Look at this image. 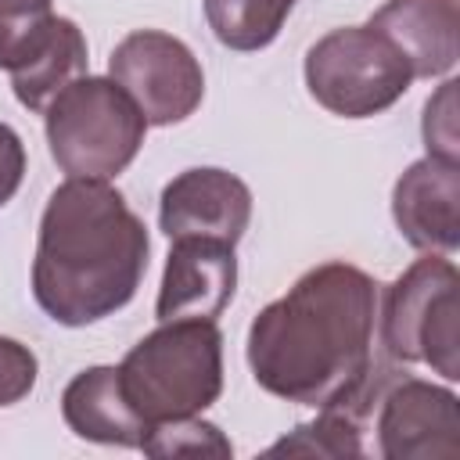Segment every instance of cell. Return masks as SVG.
I'll return each instance as SVG.
<instances>
[{
    "label": "cell",
    "instance_id": "18",
    "mask_svg": "<svg viewBox=\"0 0 460 460\" xmlns=\"http://www.w3.org/2000/svg\"><path fill=\"white\" fill-rule=\"evenodd\" d=\"M140 449L147 456H216V460H226L234 453L230 438L201 420V417H176V420H158L147 428Z\"/></svg>",
    "mask_w": 460,
    "mask_h": 460
},
{
    "label": "cell",
    "instance_id": "11",
    "mask_svg": "<svg viewBox=\"0 0 460 460\" xmlns=\"http://www.w3.org/2000/svg\"><path fill=\"white\" fill-rule=\"evenodd\" d=\"M392 216L399 234L420 248L449 255L460 244V165L442 158L413 162L392 190Z\"/></svg>",
    "mask_w": 460,
    "mask_h": 460
},
{
    "label": "cell",
    "instance_id": "8",
    "mask_svg": "<svg viewBox=\"0 0 460 460\" xmlns=\"http://www.w3.org/2000/svg\"><path fill=\"white\" fill-rule=\"evenodd\" d=\"M377 449L385 460H456L460 410L449 388L402 377L381 395Z\"/></svg>",
    "mask_w": 460,
    "mask_h": 460
},
{
    "label": "cell",
    "instance_id": "20",
    "mask_svg": "<svg viewBox=\"0 0 460 460\" xmlns=\"http://www.w3.org/2000/svg\"><path fill=\"white\" fill-rule=\"evenodd\" d=\"M36 374H40V363H36L32 349L0 334V406L22 402L32 392Z\"/></svg>",
    "mask_w": 460,
    "mask_h": 460
},
{
    "label": "cell",
    "instance_id": "19",
    "mask_svg": "<svg viewBox=\"0 0 460 460\" xmlns=\"http://www.w3.org/2000/svg\"><path fill=\"white\" fill-rule=\"evenodd\" d=\"M456 79H446L438 86L435 97H428L424 104V122H420V133H424V147L431 158H442V162H460V140H456Z\"/></svg>",
    "mask_w": 460,
    "mask_h": 460
},
{
    "label": "cell",
    "instance_id": "13",
    "mask_svg": "<svg viewBox=\"0 0 460 460\" xmlns=\"http://www.w3.org/2000/svg\"><path fill=\"white\" fill-rule=\"evenodd\" d=\"M61 417L79 438L101 446L140 449L147 435V420L129 406L119 385V367H90L75 374L61 392Z\"/></svg>",
    "mask_w": 460,
    "mask_h": 460
},
{
    "label": "cell",
    "instance_id": "1",
    "mask_svg": "<svg viewBox=\"0 0 460 460\" xmlns=\"http://www.w3.org/2000/svg\"><path fill=\"white\" fill-rule=\"evenodd\" d=\"M377 284L352 262L305 270L248 327V367L262 392L363 417L392 370L374 356Z\"/></svg>",
    "mask_w": 460,
    "mask_h": 460
},
{
    "label": "cell",
    "instance_id": "4",
    "mask_svg": "<svg viewBox=\"0 0 460 460\" xmlns=\"http://www.w3.org/2000/svg\"><path fill=\"white\" fill-rule=\"evenodd\" d=\"M47 144L61 172L75 180H111L140 151L147 122L133 97L101 75L72 79L47 108Z\"/></svg>",
    "mask_w": 460,
    "mask_h": 460
},
{
    "label": "cell",
    "instance_id": "9",
    "mask_svg": "<svg viewBox=\"0 0 460 460\" xmlns=\"http://www.w3.org/2000/svg\"><path fill=\"white\" fill-rule=\"evenodd\" d=\"M252 223V190L226 169H187L162 187L158 226L172 237H216L237 244Z\"/></svg>",
    "mask_w": 460,
    "mask_h": 460
},
{
    "label": "cell",
    "instance_id": "14",
    "mask_svg": "<svg viewBox=\"0 0 460 460\" xmlns=\"http://www.w3.org/2000/svg\"><path fill=\"white\" fill-rule=\"evenodd\" d=\"M79 75H86V36L72 18L58 14L40 50L11 72V86L29 111H43Z\"/></svg>",
    "mask_w": 460,
    "mask_h": 460
},
{
    "label": "cell",
    "instance_id": "16",
    "mask_svg": "<svg viewBox=\"0 0 460 460\" xmlns=\"http://www.w3.org/2000/svg\"><path fill=\"white\" fill-rule=\"evenodd\" d=\"M363 456L359 417L345 410H320L316 420L298 424L291 435L273 442L266 456Z\"/></svg>",
    "mask_w": 460,
    "mask_h": 460
},
{
    "label": "cell",
    "instance_id": "17",
    "mask_svg": "<svg viewBox=\"0 0 460 460\" xmlns=\"http://www.w3.org/2000/svg\"><path fill=\"white\" fill-rule=\"evenodd\" d=\"M50 0H0V68H22L54 25Z\"/></svg>",
    "mask_w": 460,
    "mask_h": 460
},
{
    "label": "cell",
    "instance_id": "15",
    "mask_svg": "<svg viewBox=\"0 0 460 460\" xmlns=\"http://www.w3.org/2000/svg\"><path fill=\"white\" fill-rule=\"evenodd\" d=\"M298 0H205L212 36L230 50L270 47Z\"/></svg>",
    "mask_w": 460,
    "mask_h": 460
},
{
    "label": "cell",
    "instance_id": "12",
    "mask_svg": "<svg viewBox=\"0 0 460 460\" xmlns=\"http://www.w3.org/2000/svg\"><path fill=\"white\" fill-rule=\"evenodd\" d=\"M410 65L413 79L446 75L460 58V4L456 0H388L370 22Z\"/></svg>",
    "mask_w": 460,
    "mask_h": 460
},
{
    "label": "cell",
    "instance_id": "6",
    "mask_svg": "<svg viewBox=\"0 0 460 460\" xmlns=\"http://www.w3.org/2000/svg\"><path fill=\"white\" fill-rule=\"evenodd\" d=\"M413 83L406 58L370 25L320 36L305 54V86L320 108L341 119H370L392 108Z\"/></svg>",
    "mask_w": 460,
    "mask_h": 460
},
{
    "label": "cell",
    "instance_id": "7",
    "mask_svg": "<svg viewBox=\"0 0 460 460\" xmlns=\"http://www.w3.org/2000/svg\"><path fill=\"white\" fill-rule=\"evenodd\" d=\"M108 72L133 97L147 126L183 122L205 97V75L190 47L158 29L129 32L111 50Z\"/></svg>",
    "mask_w": 460,
    "mask_h": 460
},
{
    "label": "cell",
    "instance_id": "5",
    "mask_svg": "<svg viewBox=\"0 0 460 460\" xmlns=\"http://www.w3.org/2000/svg\"><path fill=\"white\" fill-rule=\"evenodd\" d=\"M460 273L428 252L385 295L381 345L395 363H424L446 381L460 377Z\"/></svg>",
    "mask_w": 460,
    "mask_h": 460
},
{
    "label": "cell",
    "instance_id": "10",
    "mask_svg": "<svg viewBox=\"0 0 460 460\" xmlns=\"http://www.w3.org/2000/svg\"><path fill=\"white\" fill-rule=\"evenodd\" d=\"M237 288V255L234 244L216 237H172L155 316L158 320H180V316H201L216 320Z\"/></svg>",
    "mask_w": 460,
    "mask_h": 460
},
{
    "label": "cell",
    "instance_id": "21",
    "mask_svg": "<svg viewBox=\"0 0 460 460\" xmlns=\"http://www.w3.org/2000/svg\"><path fill=\"white\" fill-rule=\"evenodd\" d=\"M22 176H25V144L7 122H0V205H7L18 194Z\"/></svg>",
    "mask_w": 460,
    "mask_h": 460
},
{
    "label": "cell",
    "instance_id": "3",
    "mask_svg": "<svg viewBox=\"0 0 460 460\" xmlns=\"http://www.w3.org/2000/svg\"><path fill=\"white\" fill-rule=\"evenodd\" d=\"M119 385L147 428L205 413L223 392V334L216 320H162L126 352Z\"/></svg>",
    "mask_w": 460,
    "mask_h": 460
},
{
    "label": "cell",
    "instance_id": "2",
    "mask_svg": "<svg viewBox=\"0 0 460 460\" xmlns=\"http://www.w3.org/2000/svg\"><path fill=\"white\" fill-rule=\"evenodd\" d=\"M147 226L108 180L68 176L43 208L32 295L65 327H86L122 309L147 270Z\"/></svg>",
    "mask_w": 460,
    "mask_h": 460
}]
</instances>
